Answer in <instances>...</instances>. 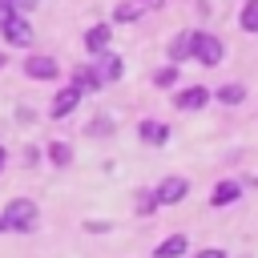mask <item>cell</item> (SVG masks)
I'll list each match as a JSON object with an SVG mask.
<instances>
[{
	"label": "cell",
	"mask_w": 258,
	"mask_h": 258,
	"mask_svg": "<svg viewBox=\"0 0 258 258\" xmlns=\"http://www.w3.org/2000/svg\"><path fill=\"white\" fill-rule=\"evenodd\" d=\"M189 56H198L202 64H218L222 60V40L206 36V32H189Z\"/></svg>",
	"instance_id": "1"
},
{
	"label": "cell",
	"mask_w": 258,
	"mask_h": 258,
	"mask_svg": "<svg viewBox=\"0 0 258 258\" xmlns=\"http://www.w3.org/2000/svg\"><path fill=\"white\" fill-rule=\"evenodd\" d=\"M4 222H8V230H32L36 226V206L28 198H16V202H8Z\"/></svg>",
	"instance_id": "2"
},
{
	"label": "cell",
	"mask_w": 258,
	"mask_h": 258,
	"mask_svg": "<svg viewBox=\"0 0 258 258\" xmlns=\"http://www.w3.org/2000/svg\"><path fill=\"white\" fill-rule=\"evenodd\" d=\"M77 105H81V89H77V85H69V89H60V93L52 97V109H48V117H69Z\"/></svg>",
	"instance_id": "3"
},
{
	"label": "cell",
	"mask_w": 258,
	"mask_h": 258,
	"mask_svg": "<svg viewBox=\"0 0 258 258\" xmlns=\"http://www.w3.org/2000/svg\"><path fill=\"white\" fill-rule=\"evenodd\" d=\"M0 28H4V36H8L12 44H32V28H28V20H24V16H8Z\"/></svg>",
	"instance_id": "4"
},
{
	"label": "cell",
	"mask_w": 258,
	"mask_h": 258,
	"mask_svg": "<svg viewBox=\"0 0 258 258\" xmlns=\"http://www.w3.org/2000/svg\"><path fill=\"white\" fill-rule=\"evenodd\" d=\"M24 73H28V77H36V81H52V77H56V60L36 52V56H28V60H24Z\"/></svg>",
	"instance_id": "5"
},
{
	"label": "cell",
	"mask_w": 258,
	"mask_h": 258,
	"mask_svg": "<svg viewBox=\"0 0 258 258\" xmlns=\"http://www.w3.org/2000/svg\"><path fill=\"white\" fill-rule=\"evenodd\" d=\"M206 101H210V93H206V89H181V93L173 97V105H177L181 113H194V109H202Z\"/></svg>",
	"instance_id": "6"
},
{
	"label": "cell",
	"mask_w": 258,
	"mask_h": 258,
	"mask_svg": "<svg viewBox=\"0 0 258 258\" xmlns=\"http://www.w3.org/2000/svg\"><path fill=\"white\" fill-rule=\"evenodd\" d=\"M185 177H165L161 181V189H157V202H165V206H173V202H181L185 198Z\"/></svg>",
	"instance_id": "7"
},
{
	"label": "cell",
	"mask_w": 258,
	"mask_h": 258,
	"mask_svg": "<svg viewBox=\"0 0 258 258\" xmlns=\"http://www.w3.org/2000/svg\"><path fill=\"white\" fill-rule=\"evenodd\" d=\"M85 48H89V52H105V48H109V28H105V24L89 28V32H85Z\"/></svg>",
	"instance_id": "8"
},
{
	"label": "cell",
	"mask_w": 258,
	"mask_h": 258,
	"mask_svg": "<svg viewBox=\"0 0 258 258\" xmlns=\"http://www.w3.org/2000/svg\"><path fill=\"white\" fill-rule=\"evenodd\" d=\"M73 85L81 93H93V89H101V77H97V69H77L73 73Z\"/></svg>",
	"instance_id": "9"
},
{
	"label": "cell",
	"mask_w": 258,
	"mask_h": 258,
	"mask_svg": "<svg viewBox=\"0 0 258 258\" xmlns=\"http://www.w3.org/2000/svg\"><path fill=\"white\" fill-rule=\"evenodd\" d=\"M137 133H141V141H149V145H161V141L169 137V129H165V125H157V121H141V129H137Z\"/></svg>",
	"instance_id": "10"
},
{
	"label": "cell",
	"mask_w": 258,
	"mask_h": 258,
	"mask_svg": "<svg viewBox=\"0 0 258 258\" xmlns=\"http://www.w3.org/2000/svg\"><path fill=\"white\" fill-rule=\"evenodd\" d=\"M181 254H185V238L181 234H173V238H165L157 246V258H181Z\"/></svg>",
	"instance_id": "11"
},
{
	"label": "cell",
	"mask_w": 258,
	"mask_h": 258,
	"mask_svg": "<svg viewBox=\"0 0 258 258\" xmlns=\"http://www.w3.org/2000/svg\"><path fill=\"white\" fill-rule=\"evenodd\" d=\"M97 77H101V85H105V81H117V77H121V60H117V56H101Z\"/></svg>",
	"instance_id": "12"
},
{
	"label": "cell",
	"mask_w": 258,
	"mask_h": 258,
	"mask_svg": "<svg viewBox=\"0 0 258 258\" xmlns=\"http://www.w3.org/2000/svg\"><path fill=\"white\" fill-rule=\"evenodd\" d=\"M238 194H242V185H238V181H222V185L214 189V206H226V202H234Z\"/></svg>",
	"instance_id": "13"
},
{
	"label": "cell",
	"mask_w": 258,
	"mask_h": 258,
	"mask_svg": "<svg viewBox=\"0 0 258 258\" xmlns=\"http://www.w3.org/2000/svg\"><path fill=\"white\" fill-rule=\"evenodd\" d=\"M242 28L246 32H258V0H246L242 4Z\"/></svg>",
	"instance_id": "14"
},
{
	"label": "cell",
	"mask_w": 258,
	"mask_h": 258,
	"mask_svg": "<svg viewBox=\"0 0 258 258\" xmlns=\"http://www.w3.org/2000/svg\"><path fill=\"white\" fill-rule=\"evenodd\" d=\"M169 56H173V60H185V56H189V32L173 36V44H169Z\"/></svg>",
	"instance_id": "15"
},
{
	"label": "cell",
	"mask_w": 258,
	"mask_h": 258,
	"mask_svg": "<svg viewBox=\"0 0 258 258\" xmlns=\"http://www.w3.org/2000/svg\"><path fill=\"white\" fill-rule=\"evenodd\" d=\"M137 16H141V8H137L133 0H129V4H121V8L113 12V20H117V24H129V20H137Z\"/></svg>",
	"instance_id": "16"
},
{
	"label": "cell",
	"mask_w": 258,
	"mask_h": 258,
	"mask_svg": "<svg viewBox=\"0 0 258 258\" xmlns=\"http://www.w3.org/2000/svg\"><path fill=\"white\" fill-rule=\"evenodd\" d=\"M48 157H52L56 165H69V157H73V149H69L64 141H52V145H48Z\"/></svg>",
	"instance_id": "17"
},
{
	"label": "cell",
	"mask_w": 258,
	"mask_h": 258,
	"mask_svg": "<svg viewBox=\"0 0 258 258\" xmlns=\"http://www.w3.org/2000/svg\"><path fill=\"white\" fill-rule=\"evenodd\" d=\"M218 97H222L226 105H238L246 93H242V85H222V89H218Z\"/></svg>",
	"instance_id": "18"
},
{
	"label": "cell",
	"mask_w": 258,
	"mask_h": 258,
	"mask_svg": "<svg viewBox=\"0 0 258 258\" xmlns=\"http://www.w3.org/2000/svg\"><path fill=\"white\" fill-rule=\"evenodd\" d=\"M157 206V194H137V214H153Z\"/></svg>",
	"instance_id": "19"
},
{
	"label": "cell",
	"mask_w": 258,
	"mask_h": 258,
	"mask_svg": "<svg viewBox=\"0 0 258 258\" xmlns=\"http://www.w3.org/2000/svg\"><path fill=\"white\" fill-rule=\"evenodd\" d=\"M173 81H177V69H161V73H157V85H161V89H169Z\"/></svg>",
	"instance_id": "20"
},
{
	"label": "cell",
	"mask_w": 258,
	"mask_h": 258,
	"mask_svg": "<svg viewBox=\"0 0 258 258\" xmlns=\"http://www.w3.org/2000/svg\"><path fill=\"white\" fill-rule=\"evenodd\" d=\"M133 4H137L141 12H145V8H161V0H133Z\"/></svg>",
	"instance_id": "21"
},
{
	"label": "cell",
	"mask_w": 258,
	"mask_h": 258,
	"mask_svg": "<svg viewBox=\"0 0 258 258\" xmlns=\"http://www.w3.org/2000/svg\"><path fill=\"white\" fill-rule=\"evenodd\" d=\"M8 16H12V4H4V0H0V24H4Z\"/></svg>",
	"instance_id": "22"
},
{
	"label": "cell",
	"mask_w": 258,
	"mask_h": 258,
	"mask_svg": "<svg viewBox=\"0 0 258 258\" xmlns=\"http://www.w3.org/2000/svg\"><path fill=\"white\" fill-rule=\"evenodd\" d=\"M198 258H226V254H222V250H202Z\"/></svg>",
	"instance_id": "23"
},
{
	"label": "cell",
	"mask_w": 258,
	"mask_h": 258,
	"mask_svg": "<svg viewBox=\"0 0 258 258\" xmlns=\"http://www.w3.org/2000/svg\"><path fill=\"white\" fill-rule=\"evenodd\" d=\"M0 230H8V222H4V218H0Z\"/></svg>",
	"instance_id": "24"
},
{
	"label": "cell",
	"mask_w": 258,
	"mask_h": 258,
	"mask_svg": "<svg viewBox=\"0 0 258 258\" xmlns=\"http://www.w3.org/2000/svg\"><path fill=\"white\" fill-rule=\"evenodd\" d=\"M0 165H4V149H0Z\"/></svg>",
	"instance_id": "25"
},
{
	"label": "cell",
	"mask_w": 258,
	"mask_h": 258,
	"mask_svg": "<svg viewBox=\"0 0 258 258\" xmlns=\"http://www.w3.org/2000/svg\"><path fill=\"white\" fill-rule=\"evenodd\" d=\"M4 4H16V0H4Z\"/></svg>",
	"instance_id": "26"
}]
</instances>
